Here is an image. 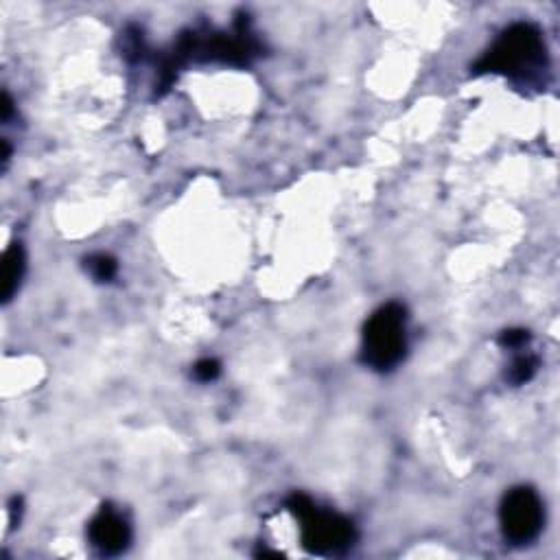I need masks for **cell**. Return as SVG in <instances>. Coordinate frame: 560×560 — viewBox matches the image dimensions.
Here are the masks:
<instances>
[{"label":"cell","instance_id":"1","mask_svg":"<svg viewBox=\"0 0 560 560\" xmlns=\"http://www.w3.org/2000/svg\"><path fill=\"white\" fill-rule=\"evenodd\" d=\"M545 66V42L530 22H517L499 35L480 62L477 73H499L512 79H528Z\"/></svg>","mask_w":560,"mask_h":560},{"label":"cell","instance_id":"2","mask_svg":"<svg viewBox=\"0 0 560 560\" xmlns=\"http://www.w3.org/2000/svg\"><path fill=\"white\" fill-rule=\"evenodd\" d=\"M287 508L300 521L302 547L307 552L318 556H335L344 554L348 547H353L357 532L355 525L346 517L335 515V512L329 510H320L305 495L291 497L287 501Z\"/></svg>","mask_w":560,"mask_h":560},{"label":"cell","instance_id":"3","mask_svg":"<svg viewBox=\"0 0 560 560\" xmlns=\"http://www.w3.org/2000/svg\"><path fill=\"white\" fill-rule=\"evenodd\" d=\"M407 311L399 302H388L370 315L364 329V361L379 372L392 370L405 355Z\"/></svg>","mask_w":560,"mask_h":560},{"label":"cell","instance_id":"4","mask_svg":"<svg viewBox=\"0 0 560 560\" xmlns=\"http://www.w3.org/2000/svg\"><path fill=\"white\" fill-rule=\"evenodd\" d=\"M499 521L504 536L515 545H528L543 528V504L528 486L512 488L499 508Z\"/></svg>","mask_w":560,"mask_h":560},{"label":"cell","instance_id":"5","mask_svg":"<svg viewBox=\"0 0 560 560\" xmlns=\"http://www.w3.org/2000/svg\"><path fill=\"white\" fill-rule=\"evenodd\" d=\"M90 543L105 556H116L127 550V545L132 541V530L127 521L114 512L110 506H103L97 517L88 525Z\"/></svg>","mask_w":560,"mask_h":560},{"label":"cell","instance_id":"6","mask_svg":"<svg viewBox=\"0 0 560 560\" xmlns=\"http://www.w3.org/2000/svg\"><path fill=\"white\" fill-rule=\"evenodd\" d=\"M22 274H25V250L20 243H14L5 252L3 259V302H9L20 287Z\"/></svg>","mask_w":560,"mask_h":560},{"label":"cell","instance_id":"7","mask_svg":"<svg viewBox=\"0 0 560 560\" xmlns=\"http://www.w3.org/2000/svg\"><path fill=\"white\" fill-rule=\"evenodd\" d=\"M86 267L92 274V278H97L99 283H108V280H112L116 276V270H119V267H116V261L108 254L90 256V259L86 261Z\"/></svg>","mask_w":560,"mask_h":560},{"label":"cell","instance_id":"8","mask_svg":"<svg viewBox=\"0 0 560 560\" xmlns=\"http://www.w3.org/2000/svg\"><path fill=\"white\" fill-rule=\"evenodd\" d=\"M536 368H539V359L536 357H532V355L517 357L515 364H512L508 370V381L515 385L528 383L536 375Z\"/></svg>","mask_w":560,"mask_h":560},{"label":"cell","instance_id":"9","mask_svg":"<svg viewBox=\"0 0 560 560\" xmlns=\"http://www.w3.org/2000/svg\"><path fill=\"white\" fill-rule=\"evenodd\" d=\"M219 372H221V366H219V361L217 359H202V361H197L195 368H193V375L197 381H215L219 377Z\"/></svg>","mask_w":560,"mask_h":560},{"label":"cell","instance_id":"10","mask_svg":"<svg viewBox=\"0 0 560 560\" xmlns=\"http://www.w3.org/2000/svg\"><path fill=\"white\" fill-rule=\"evenodd\" d=\"M528 340H530V333L523 329H510L501 333L499 337L501 346H508V348H521L523 344H528Z\"/></svg>","mask_w":560,"mask_h":560}]
</instances>
